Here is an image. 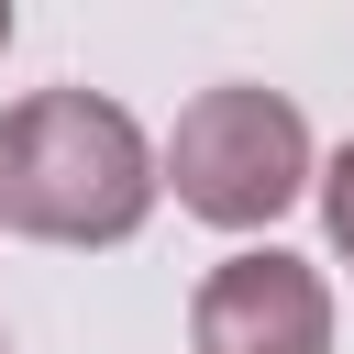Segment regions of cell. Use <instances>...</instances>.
I'll use <instances>...</instances> for the list:
<instances>
[{"instance_id": "6da1fadb", "label": "cell", "mask_w": 354, "mask_h": 354, "mask_svg": "<svg viewBox=\"0 0 354 354\" xmlns=\"http://www.w3.org/2000/svg\"><path fill=\"white\" fill-rule=\"evenodd\" d=\"M155 210V144L100 88H33L0 111V221L33 243H133Z\"/></svg>"}, {"instance_id": "7a4b0ae2", "label": "cell", "mask_w": 354, "mask_h": 354, "mask_svg": "<svg viewBox=\"0 0 354 354\" xmlns=\"http://www.w3.org/2000/svg\"><path fill=\"white\" fill-rule=\"evenodd\" d=\"M155 188H177V210L210 221V232H266L310 188V122H299V100L254 88V77L199 88L177 111L166 155H155Z\"/></svg>"}, {"instance_id": "3957f363", "label": "cell", "mask_w": 354, "mask_h": 354, "mask_svg": "<svg viewBox=\"0 0 354 354\" xmlns=\"http://www.w3.org/2000/svg\"><path fill=\"white\" fill-rule=\"evenodd\" d=\"M188 343L199 354H332V288H321V266H299L277 243H243L199 277Z\"/></svg>"}, {"instance_id": "277c9868", "label": "cell", "mask_w": 354, "mask_h": 354, "mask_svg": "<svg viewBox=\"0 0 354 354\" xmlns=\"http://www.w3.org/2000/svg\"><path fill=\"white\" fill-rule=\"evenodd\" d=\"M321 232H332V254L354 266V144L321 166Z\"/></svg>"}, {"instance_id": "5b68a950", "label": "cell", "mask_w": 354, "mask_h": 354, "mask_svg": "<svg viewBox=\"0 0 354 354\" xmlns=\"http://www.w3.org/2000/svg\"><path fill=\"white\" fill-rule=\"evenodd\" d=\"M0 44H11V0H0Z\"/></svg>"}, {"instance_id": "8992f818", "label": "cell", "mask_w": 354, "mask_h": 354, "mask_svg": "<svg viewBox=\"0 0 354 354\" xmlns=\"http://www.w3.org/2000/svg\"><path fill=\"white\" fill-rule=\"evenodd\" d=\"M0 354H11V343H0Z\"/></svg>"}]
</instances>
